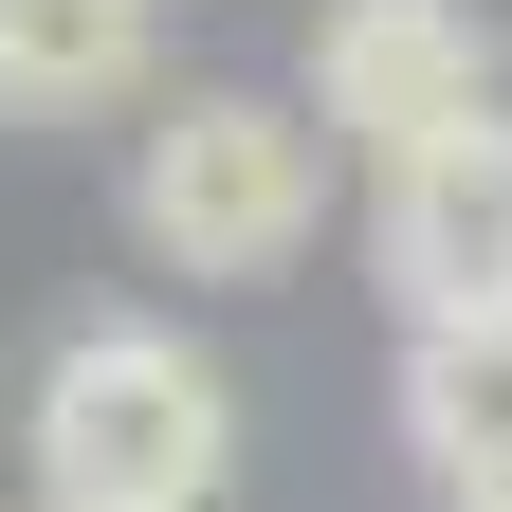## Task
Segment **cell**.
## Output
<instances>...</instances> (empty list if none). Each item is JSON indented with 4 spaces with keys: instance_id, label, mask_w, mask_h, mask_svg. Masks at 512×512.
<instances>
[{
    "instance_id": "cell-1",
    "label": "cell",
    "mask_w": 512,
    "mask_h": 512,
    "mask_svg": "<svg viewBox=\"0 0 512 512\" xmlns=\"http://www.w3.org/2000/svg\"><path fill=\"white\" fill-rule=\"evenodd\" d=\"M311 220H330V128H311V92H147V128H128V238L165 256V275L202 293H256L293 275Z\"/></svg>"
},
{
    "instance_id": "cell-2",
    "label": "cell",
    "mask_w": 512,
    "mask_h": 512,
    "mask_svg": "<svg viewBox=\"0 0 512 512\" xmlns=\"http://www.w3.org/2000/svg\"><path fill=\"white\" fill-rule=\"evenodd\" d=\"M238 476V384L165 311H92L37 366V512H220Z\"/></svg>"
},
{
    "instance_id": "cell-3",
    "label": "cell",
    "mask_w": 512,
    "mask_h": 512,
    "mask_svg": "<svg viewBox=\"0 0 512 512\" xmlns=\"http://www.w3.org/2000/svg\"><path fill=\"white\" fill-rule=\"evenodd\" d=\"M494 74H512V37L476 19V0H330V19H311V55H293L311 128H330V147H366V165L421 147V128H476Z\"/></svg>"
},
{
    "instance_id": "cell-4",
    "label": "cell",
    "mask_w": 512,
    "mask_h": 512,
    "mask_svg": "<svg viewBox=\"0 0 512 512\" xmlns=\"http://www.w3.org/2000/svg\"><path fill=\"white\" fill-rule=\"evenodd\" d=\"M366 275L384 311H512V110L476 128H421V147L366 165Z\"/></svg>"
},
{
    "instance_id": "cell-5",
    "label": "cell",
    "mask_w": 512,
    "mask_h": 512,
    "mask_svg": "<svg viewBox=\"0 0 512 512\" xmlns=\"http://www.w3.org/2000/svg\"><path fill=\"white\" fill-rule=\"evenodd\" d=\"M384 421H403V458H421L439 494H494V476H512V311H421Z\"/></svg>"
},
{
    "instance_id": "cell-6",
    "label": "cell",
    "mask_w": 512,
    "mask_h": 512,
    "mask_svg": "<svg viewBox=\"0 0 512 512\" xmlns=\"http://www.w3.org/2000/svg\"><path fill=\"white\" fill-rule=\"evenodd\" d=\"M147 19L165 0H0V128H110V110H147Z\"/></svg>"
},
{
    "instance_id": "cell-7",
    "label": "cell",
    "mask_w": 512,
    "mask_h": 512,
    "mask_svg": "<svg viewBox=\"0 0 512 512\" xmlns=\"http://www.w3.org/2000/svg\"><path fill=\"white\" fill-rule=\"evenodd\" d=\"M439 512H512V476H494V494H439Z\"/></svg>"
}]
</instances>
